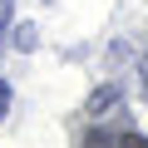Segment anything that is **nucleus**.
<instances>
[{
  "label": "nucleus",
  "instance_id": "obj_2",
  "mask_svg": "<svg viewBox=\"0 0 148 148\" xmlns=\"http://www.w3.org/2000/svg\"><path fill=\"white\" fill-rule=\"evenodd\" d=\"M10 15H15V0H0V30L10 25Z\"/></svg>",
  "mask_w": 148,
  "mask_h": 148
},
{
  "label": "nucleus",
  "instance_id": "obj_1",
  "mask_svg": "<svg viewBox=\"0 0 148 148\" xmlns=\"http://www.w3.org/2000/svg\"><path fill=\"white\" fill-rule=\"evenodd\" d=\"M114 104H119V89H94L89 94V114H109Z\"/></svg>",
  "mask_w": 148,
  "mask_h": 148
},
{
  "label": "nucleus",
  "instance_id": "obj_3",
  "mask_svg": "<svg viewBox=\"0 0 148 148\" xmlns=\"http://www.w3.org/2000/svg\"><path fill=\"white\" fill-rule=\"evenodd\" d=\"M5 109H10V84L0 79V119H5Z\"/></svg>",
  "mask_w": 148,
  "mask_h": 148
},
{
  "label": "nucleus",
  "instance_id": "obj_4",
  "mask_svg": "<svg viewBox=\"0 0 148 148\" xmlns=\"http://www.w3.org/2000/svg\"><path fill=\"white\" fill-rule=\"evenodd\" d=\"M138 89L148 94V59H138Z\"/></svg>",
  "mask_w": 148,
  "mask_h": 148
}]
</instances>
